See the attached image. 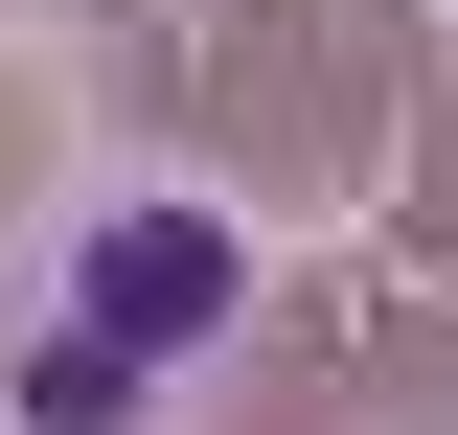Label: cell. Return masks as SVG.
Returning <instances> with one entry per match:
<instances>
[{"instance_id":"1","label":"cell","mask_w":458,"mask_h":435,"mask_svg":"<svg viewBox=\"0 0 458 435\" xmlns=\"http://www.w3.org/2000/svg\"><path fill=\"white\" fill-rule=\"evenodd\" d=\"M207 298H229V229L138 207V229L47 298V344H23V435H114L138 389H161V344H207Z\"/></svg>"}]
</instances>
